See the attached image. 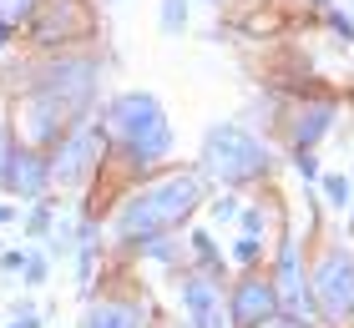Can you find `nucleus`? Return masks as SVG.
<instances>
[{"mask_svg": "<svg viewBox=\"0 0 354 328\" xmlns=\"http://www.w3.org/2000/svg\"><path fill=\"white\" fill-rule=\"evenodd\" d=\"M198 202H203V182H198L192 172L157 177V182H147L142 192H132V197L117 207V218H111V238H117V242L162 238L167 227H177Z\"/></svg>", "mask_w": 354, "mask_h": 328, "instance_id": "nucleus-1", "label": "nucleus"}, {"mask_svg": "<svg viewBox=\"0 0 354 328\" xmlns=\"http://www.w3.org/2000/svg\"><path fill=\"white\" fill-rule=\"evenodd\" d=\"M96 126H102V137L117 142L132 162H162V157L172 152L167 111H162V102L147 96V91H122V96H111Z\"/></svg>", "mask_w": 354, "mask_h": 328, "instance_id": "nucleus-2", "label": "nucleus"}, {"mask_svg": "<svg viewBox=\"0 0 354 328\" xmlns=\"http://www.w3.org/2000/svg\"><path fill=\"white\" fill-rule=\"evenodd\" d=\"M203 162H207L213 177H223L228 187H238V182L263 177L273 167V152L238 122H218V126H207V137H203Z\"/></svg>", "mask_w": 354, "mask_h": 328, "instance_id": "nucleus-3", "label": "nucleus"}, {"mask_svg": "<svg viewBox=\"0 0 354 328\" xmlns=\"http://www.w3.org/2000/svg\"><path fill=\"white\" fill-rule=\"evenodd\" d=\"M102 126L96 122H82L61 137L51 152H46V172H51V192H82L96 172H102Z\"/></svg>", "mask_w": 354, "mask_h": 328, "instance_id": "nucleus-4", "label": "nucleus"}, {"mask_svg": "<svg viewBox=\"0 0 354 328\" xmlns=\"http://www.w3.org/2000/svg\"><path fill=\"white\" fill-rule=\"evenodd\" d=\"M314 308L329 328H344L354 318V248H329L314 262Z\"/></svg>", "mask_w": 354, "mask_h": 328, "instance_id": "nucleus-5", "label": "nucleus"}, {"mask_svg": "<svg viewBox=\"0 0 354 328\" xmlns=\"http://www.w3.org/2000/svg\"><path fill=\"white\" fill-rule=\"evenodd\" d=\"M0 187H6L10 197H26V202H41V197L51 192V172H46V152H36V146H21V142H10V157H6V167H0Z\"/></svg>", "mask_w": 354, "mask_h": 328, "instance_id": "nucleus-6", "label": "nucleus"}, {"mask_svg": "<svg viewBox=\"0 0 354 328\" xmlns=\"http://www.w3.org/2000/svg\"><path fill=\"white\" fill-rule=\"evenodd\" d=\"M273 308H279L273 278H263V273H248L243 283L233 288V298H228V318H233V328H263V323L273 318Z\"/></svg>", "mask_w": 354, "mask_h": 328, "instance_id": "nucleus-7", "label": "nucleus"}, {"mask_svg": "<svg viewBox=\"0 0 354 328\" xmlns=\"http://www.w3.org/2000/svg\"><path fill=\"white\" fill-rule=\"evenodd\" d=\"M183 308H187V328H228V298H223V288L203 273H187Z\"/></svg>", "mask_w": 354, "mask_h": 328, "instance_id": "nucleus-8", "label": "nucleus"}, {"mask_svg": "<svg viewBox=\"0 0 354 328\" xmlns=\"http://www.w3.org/2000/svg\"><path fill=\"white\" fill-rule=\"evenodd\" d=\"M273 293H279V303H283L294 318H304V313H309V288H304V268H299V248H294V242H283V253H279Z\"/></svg>", "mask_w": 354, "mask_h": 328, "instance_id": "nucleus-9", "label": "nucleus"}, {"mask_svg": "<svg viewBox=\"0 0 354 328\" xmlns=\"http://www.w3.org/2000/svg\"><path fill=\"white\" fill-rule=\"evenodd\" d=\"M82 328H147V308L137 298H96Z\"/></svg>", "mask_w": 354, "mask_h": 328, "instance_id": "nucleus-10", "label": "nucleus"}, {"mask_svg": "<svg viewBox=\"0 0 354 328\" xmlns=\"http://www.w3.org/2000/svg\"><path fill=\"white\" fill-rule=\"evenodd\" d=\"M329 122H334V102H314V106H304V111H299V122H294V146H299V152H314L319 137L329 131Z\"/></svg>", "mask_w": 354, "mask_h": 328, "instance_id": "nucleus-11", "label": "nucleus"}, {"mask_svg": "<svg viewBox=\"0 0 354 328\" xmlns=\"http://www.w3.org/2000/svg\"><path fill=\"white\" fill-rule=\"evenodd\" d=\"M36 10H41V0H0V26L21 30V26H26Z\"/></svg>", "mask_w": 354, "mask_h": 328, "instance_id": "nucleus-12", "label": "nucleus"}, {"mask_svg": "<svg viewBox=\"0 0 354 328\" xmlns=\"http://www.w3.org/2000/svg\"><path fill=\"white\" fill-rule=\"evenodd\" d=\"M46 268H51V262H46V253H41V248H26L21 283H26V288H41V283H46Z\"/></svg>", "mask_w": 354, "mask_h": 328, "instance_id": "nucleus-13", "label": "nucleus"}, {"mask_svg": "<svg viewBox=\"0 0 354 328\" xmlns=\"http://www.w3.org/2000/svg\"><path fill=\"white\" fill-rule=\"evenodd\" d=\"M21 222H26L30 242H41V238H46V227L56 222V212H51V202H36V207H30V218H21Z\"/></svg>", "mask_w": 354, "mask_h": 328, "instance_id": "nucleus-14", "label": "nucleus"}, {"mask_svg": "<svg viewBox=\"0 0 354 328\" xmlns=\"http://www.w3.org/2000/svg\"><path fill=\"white\" fill-rule=\"evenodd\" d=\"M162 30L167 36L187 30V0H162Z\"/></svg>", "mask_w": 354, "mask_h": 328, "instance_id": "nucleus-15", "label": "nucleus"}, {"mask_svg": "<svg viewBox=\"0 0 354 328\" xmlns=\"http://www.w3.org/2000/svg\"><path fill=\"white\" fill-rule=\"evenodd\" d=\"M192 253H198L207 268H223V258H218V248H213V238H207V233H192Z\"/></svg>", "mask_w": 354, "mask_h": 328, "instance_id": "nucleus-16", "label": "nucleus"}, {"mask_svg": "<svg viewBox=\"0 0 354 328\" xmlns=\"http://www.w3.org/2000/svg\"><path fill=\"white\" fill-rule=\"evenodd\" d=\"M324 192H329V202H334V207H349V177H339V172L324 177Z\"/></svg>", "mask_w": 354, "mask_h": 328, "instance_id": "nucleus-17", "label": "nucleus"}, {"mask_svg": "<svg viewBox=\"0 0 354 328\" xmlns=\"http://www.w3.org/2000/svg\"><path fill=\"white\" fill-rule=\"evenodd\" d=\"M259 253H263V242L253 238V233H243V238H238V248H233L238 262H259Z\"/></svg>", "mask_w": 354, "mask_h": 328, "instance_id": "nucleus-18", "label": "nucleus"}, {"mask_svg": "<svg viewBox=\"0 0 354 328\" xmlns=\"http://www.w3.org/2000/svg\"><path fill=\"white\" fill-rule=\"evenodd\" d=\"M294 167H299V177H304V182H314V177H319V162H314V152H299V162H294Z\"/></svg>", "mask_w": 354, "mask_h": 328, "instance_id": "nucleus-19", "label": "nucleus"}, {"mask_svg": "<svg viewBox=\"0 0 354 328\" xmlns=\"http://www.w3.org/2000/svg\"><path fill=\"white\" fill-rule=\"evenodd\" d=\"M213 218H218V222H233V218H238V202H233V197H223V202H213Z\"/></svg>", "mask_w": 354, "mask_h": 328, "instance_id": "nucleus-20", "label": "nucleus"}, {"mask_svg": "<svg viewBox=\"0 0 354 328\" xmlns=\"http://www.w3.org/2000/svg\"><path fill=\"white\" fill-rule=\"evenodd\" d=\"M21 262H26V248H10V253H0V268H6V273H21Z\"/></svg>", "mask_w": 354, "mask_h": 328, "instance_id": "nucleus-21", "label": "nucleus"}, {"mask_svg": "<svg viewBox=\"0 0 354 328\" xmlns=\"http://www.w3.org/2000/svg\"><path fill=\"white\" fill-rule=\"evenodd\" d=\"M10 328H41V313H30V308L21 303V308H15V323Z\"/></svg>", "mask_w": 354, "mask_h": 328, "instance_id": "nucleus-22", "label": "nucleus"}, {"mask_svg": "<svg viewBox=\"0 0 354 328\" xmlns=\"http://www.w3.org/2000/svg\"><path fill=\"white\" fill-rule=\"evenodd\" d=\"M259 227H263V212H259V207H248V212H243V233L259 238Z\"/></svg>", "mask_w": 354, "mask_h": 328, "instance_id": "nucleus-23", "label": "nucleus"}, {"mask_svg": "<svg viewBox=\"0 0 354 328\" xmlns=\"http://www.w3.org/2000/svg\"><path fill=\"white\" fill-rule=\"evenodd\" d=\"M329 21H334V30H339V36H349V41H354V21H349V15H339V10H329Z\"/></svg>", "mask_w": 354, "mask_h": 328, "instance_id": "nucleus-24", "label": "nucleus"}, {"mask_svg": "<svg viewBox=\"0 0 354 328\" xmlns=\"http://www.w3.org/2000/svg\"><path fill=\"white\" fill-rule=\"evenodd\" d=\"M263 328H309V323H304V318H294V313H288V318H268Z\"/></svg>", "mask_w": 354, "mask_h": 328, "instance_id": "nucleus-25", "label": "nucleus"}, {"mask_svg": "<svg viewBox=\"0 0 354 328\" xmlns=\"http://www.w3.org/2000/svg\"><path fill=\"white\" fill-rule=\"evenodd\" d=\"M6 157H10V131L0 126V167H6Z\"/></svg>", "mask_w": 354, "mask_h": 328, "instance_id": "nucleus-26", "label": "nucleus"}, {"mask_svg": "<svg viewBox=\"0 0 354 328\" xmlns=\"http://www.w3.org/2000/svg\"><path fill=\"white\" fill-rule=\"evenodd\" d=\"M15 218H21V212H15L10 202H0V222H15Z\"/></svg>", "mask_w": 354, "mask_h": 328, "instance_id": "nucleus-27", "label": "nucleus"}, {"mask_svg": "<svg viewBox=\"0 0 354 328\" xmlns=\"http://www.w3.org/2000/svg\"><path fill=\"white\" fill-rule=\"evenodd\" d=\"M10 36H15V30H10V26H0V51L10 46Z\"/></svg>", "mask_w": 354, "mask_h": 328, "instance_id": "nucleus-28", "label": "nucleus"}, {"mask_svg": "<svg viewBox=\"0 0 354 328\" xmlns=\"http://www.w3.org/2000/svg\"><path fill=\"white\" fill-rule=\"evenodd\" d=\"M111 6H122V0H111Z\"/></svg>", "mask_w": 354, "mask_h": 328, "instance_id": "nucleus-29", "label": "nucleus"}, {"mask_svg": "<svg viewBox=\"0 0 354 328\" xmlns=\"http://www.w3.org/2000/svg\"><path fill=\"white\" fill-rule=\"evenodd\" d=\"M207 6H218V0H207Z\"/></svg>", "mask_w": 354, "mask_h": 328, "instance_id": "nucleus-30", "label": "nucleus"}, {"mask_svg": "<svg viewBox=\"0 0 354 328\" xmlns=\"http://www.w3.org/2000/svg\"><path fill=\"white\" fill-rule=\"evenodd\" d=\"M177 328H187V323H177Z\"/></svg>", "mask_w": 354, "mask_h": 328, "instance_id": "nucleus-31", "label": "nucleus"}]
</instances>
